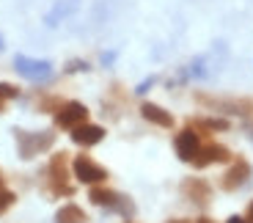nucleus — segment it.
I'll return each instance as SVG.
<instances>
[{
	"mask_svg": "<svg viewBox=\"0 0 253 223\" xmlns=\"http://www.w3.org/2000/svg\"><path fill=\"white\" fill-rule=\"evenodd\" d=\"M14 138H17V152L22 160H33L36 154L47 152V149L55 143V133H50V130H42V133L14 130Z\"/></svg>",
	"mask_w": 253,
	"mask_h": 223,
	"instance_id": "nucleus-1",
	"label": "nucleus"
},
{
	"mask_svg": "<svg viewBox=\"0 0 253 223\" xmlns=\"http://www.w3.org/2000/svg\"><path fill=\"white\" fill-rule=\"evenodd\" d=\"M196 99L201 105H209V108H220V110H228L234 116H242L248 124H253V99L251 96H240V99H228V96H207V94H196Z\"/></svg>",
	"mask_w": 253,
	"mask_h": 223,
	"instance_id": "nucleus-2",
	"label": "nucleus"
},
{
	"mask_svg": "<svg viewBox=\"0 0 253 223\" xmlns=\"http://www.w3.org/2000/svg\"><path fill=\"white\" fill-rule=\"evenodd\" d=\"M88 198H91V204L105 207V210H113V212H119V215H124V218H132V212H135V204L129 201V198L121 196V193H116V190H108V187H94Z\"/></svg>",
	"mask_w": 253,
	"mask_h": 223,
	"instance_id": "nucleus-3",
	"label": "nucleus"
},
{
	"mask_svg": "<svg viewBox=\"0 0 253 223\" xmlns=\"http://www.w3.org/2000/svg\"><path fill=\"white\" fill-rule=\"evenodd\" d=\"M47 174H50V190L55 193V196H72V193H75V187L66 182V179H69V160H66V152L52 154Z\"/></svg>",
	"mask_w": 253,
	"mask_h": 223,
	"instance_id": "nucleus-4",
	"label": "nucleus"
},
{
	"mask_svg": "<svg viewBox=\"0 0 253 223\" xmlns=\"http://www.w3.org/2000/svg\"><path fill=\"white\" fill-rule=\"evenodd\" d=\"M14 69H17L22 77L33 80V83H42V80H50L52 77V64L50 61H39V58H28V55L14 58Z\"/></svg>",
	"mask_w": 253,
	"mask_h": 223,
	"instance_id": "nucleus-5",
	"label": "nucleus"
},
{
	"mask_svg": "<svg viewBox=\"0 0 253 223\" xmlns=\"http://www.w3.org/2000/svg\"><path fill=\"white\" fill-rule=\"evenodd\" d=\"M72 174L80 179L83 185H99V182L108 179V171H105L99 163H94L91 157H85V154L75 157V163H72Z\"/></svg>",
	"mask_w": 253,
	"mask_h": 223,
	"instance_id": "nucleus-6",
	"label": "nucleus"
},
{
	"mask_svg": "<svg viewBox=\"0 0 253 223\" xmlns=\"http://www.w3.org/2000/svg\"><path fill=\"white\" fill-rule=\"evenodd\" d=\"M85 121H88V108L83 102H66L55 113V124L61 130H75L80 124H85Z\"/></svg>",
	"mask_w": 253,
	"mask_h": 223,
	"instance_id": "nucleus-7",
	"label": "nucleus"
},
{
	"mask_svg": "<svg viewBox=\"0 0 253 223\" xmlns=\"http://www.w3.org/2000/svg\"><path fill=\"white\" fill-rule=\"evenodd\" d=\"M248 179H251V166H248V160L237 157L234 163H231V168L223 174L220 187H223V190H228V193H234V190H240V187L245 185Z\"/></svg>",
	"mask_w": 253,
	"mask_h": 223,
	"instance_id": "nucleus-8",
	"label": "nucleus"
},
{
	"mask_svg": "<svg viewBox=\"0 0 253 223\" xmlns=\"http://www.w3.org/2000/svg\"><path fill=\"white\" fill-rule=\"evenodd\" d=\"M228 160H231V152L226 146H220V143H201L198 154L193 157V166L209 168V166H215V163H228Z\"/></svg>",
	"mask_w": 253,
	"mask_h": 223,
	"instance_id": "nucleus-9",
	"label": "nucleus"
},
{
	"mask_svg": "<svg viewBox=\"0 0 253 223\" xmlns=\"http://www.w3.org/2000/svg\"><path fill=\"white\" fill-rule=\"evenodd\" d=\"M173 149H176V157L184 160V163H193V157L198 154V149H201V140H198V133L193 127L182 130V133L176 135V140H173Z\"/></svg>",
	"mask_w": 253,
	"mask_h": 223,
	"instance_id": "nucleus-10",
	"label": "nucleus"
},
{
	"mask_svg": "<svg viewBox=\"0 0 253 223\" xmlns=\"http://www.w3.org/2000/svg\"><path fill=\"white\" fill-rule=\"evenodd\" d=\"M182 196L187 198V201H193V204L204 207V204H209V198H212V187H209L204 179L190 177L182 182Z\"/></svg>",
	"mask_w": 253,
	"mask_h": 223,
	"instance_id": "nucleus-11",
	"label": "nucleus"
},
{
	"mask_svg": "<svg viewBox=\"0 0 253 223\" xmlns=\"http://www.w3.org/2000/svg\"><path fill=\"white\" fill-rule=\"evenodd\" d=\"M105 138V130L99 127V124H80V127L72 130V140H75L77 146H96L99 140Z\"/></svg>",
	"mask_w": 253,
	"mask_h": 223,
	"instance_id": "nucleus-12",
	"label": "nucleus"
},
{
	"mask_svg": "<svg viewBox=\"0 0 253 223\" xmlns=\"http://www.w3.org/2000/svg\"><path fill=\"white\" fill-rule=\"evenodd\" d=\"M140 116H143L146 121L157 124V127H165V130H171V127H173V116L168 113V110H163L160 105H152V102L140 105Z\"/></svg>",
	"mask_w": 253,
	"mask_h": 223,
	"instance_id": "nucleus-13",
	"label": "nucleus"
},
{
	"mask_svg": "<svg viewBox=\"0 0 253 223\" xmlns=\"http://www.w3.org/2000/svg\"><path fill=\"white\" fill-rule=\"evenodd\" d=\"M85 221H88V218H85V212L77 204H66L55 212V223H85Z\"/></svg>",
	"mask_w": 253,
	"mask_h": 223,
	"instance_id": "nucleus-14",
	"label": "nucleus"
},
{
	"mask_svg": "<svg viewBox=\"0 0 253 223\" xmlns=\"http://www.w3.org/2000/svg\"><path fill=\"white\" fill-rule=\"evenodd\" d=\"M193 127H198V130H215V133H223V130H228V121H226V119H196V121H193Z\"/></svg>",
	"mask_w": 253,
	"mask_h": 223,
	"instance_id": "nucleus-15",
	"label": "nucleus"
},
{
	"mask_svg": "<svg viewBox=\"0 0 253 223\" xmlns=\"http://www.w3.org/2000/svg\"><path fill=\"white\" fill-rule=\"evenodd\" d=\"M19 96V89L11 83H0V110H6V102L8 99H17Z\"/></svg>",
	"mask_w": 253,
	"mask_h": 223,
	"instance_id": "nucleus-16",
	"label": "nucleus"
},
{
	"mask_svg": "<svg viewBox=\"0 0 253 223\" xmlns=\"http://www.w3.org/2000/svg\"><path fill=\"white\" fill-rule=\"evenodd\" d=\"M14 201H17V196H14L11 190H6V187L0 185V215L11 210V207H14Z\"/></svg>",
	"mask_w": 253,
	"mask_h": 223,
	"instance_id": "nucleus-17",
	"label": "nucleus"
},
{
	"mask_svg": "<svg viewBox=\"0 0 253 223\" xmlns=\"http://www.w3.org/2000/svg\"><path fill=\"white\" fill-rule=\"evenodd\" d=\"M88 69V64H85V61H72L69 66H66V72H85Z\"/></svg>",
	"mask_w": 253,
	"mask_h": 223,
	"instance_id": "nucleus-18",
	"label": "nucleus"
},
{
	"mask_svg": "<svg viewBox=\"0 0 253 223\" xmlns=\"http://www.w3.org/2000/svg\"><path fill=\"white\" fill-rule=\"evenodd\" d=\"M152 83H154V77H149V80H143V83H140V86H138V89H135V91H138V94H146V91L152 89Z\"/></svg>",
	"mask_w": 253,
	"mask_h": 223,
	"instance_id": "nucleus-19",
	"label": "nucleus"
},
{
	"mask_svg": "<svg viewBox=\"0 0 253 223\" xmlns=\"http://www.w3.org/2000/svg\"><path fill=\"white\" fill-rule=\"evenodd\" d=\"M226 223H248V221H242V218L240 215H231V218H228V221Z\"/></svg>",
	"mask_w": 253,
	"mask_h": 223,
	"instance_id": "nucleus-20",
	"label": "nucleus"
},
{
	"mask_svg": "<svg viewBox=\"0 0 253 223\" xmlns=\"http://www.w3.org/2000/svg\"><path fill=\"white\" fill-rule=\"evenodd\" d=\"M245 133H248V138L253 140V124H248V130H245Z\"/></svg>",
	"mask_w": 253,
	"mask_h": 223,
	"instance_id": "nucleus-21",
	"label": "nucleus"
},
{
	"mask_svg": "<svg viewBox=\"0 0 253 223\" xmlns=\"http://www.w3.org/2000/svg\"><path fill=\"white\" fill-rule=\"evenodd\" d=\"M196 223H215V221H212V218H198Z\"/></svg>",
	"mask_w": 253,
	"mask_h": 223,
	"instance_id": "nucleus-22",
	"label": "nucleus"
},
{
	"mask_svg": "<svg viewBox=\"0 0 253 223\" xmlns=\"http://www.w3.org/2000/svg\"><path fill=\"white\" fill-rule=\"evenodd\" d=\"M248 221H253V204L248 207Z\"/></svg>",
	"mask_w": 253,
	"mask_h": 223,
	"instance_id": "nucleus-23",
	"label": "nucleus"
},
{
	"mask_svg": "<svg viewBox=\"0 0 253 223\" xmlns=\"http://www.w3.org/2000/svg\"><path fill=\"white\" fill-rule=\"evenodd\" d=\"M0 50H3V36H0Z\"/></svg>",
	"mask_w": 253,
	"mask_h": 223,
	"instance_id": "nucleus-24",
	"label": "nucleus"
},
{
	"mask_svg": "<svg viewBox=\"0 0 253 223\" xmlns=\"http://www.w3.org/2000/svg\"><path fill=\"white\" fill-rule=\"evenodd\" d=\"M171 223H184V221H171Z\"/></svg>",
	"mask_w": 253,
	"mask_h": 223,
	"instance_id": "nucleus-25",
	"label": "nucleus"
},
{
	"mask_svg": "<svg viewBox=\"0 0 253 223\" xmlns=\"http://www.w3.org/2000/svg\"><path fill=\"white\" fill-rule=\"evenodd\" d=\"M0 185H3V177H0Z\"/></svg>",
	"mask_w": 253,
	"mask_h": 223,
	"instance_id": "nucleus-26",
	"label": "nucleus"
}]
</instances>
